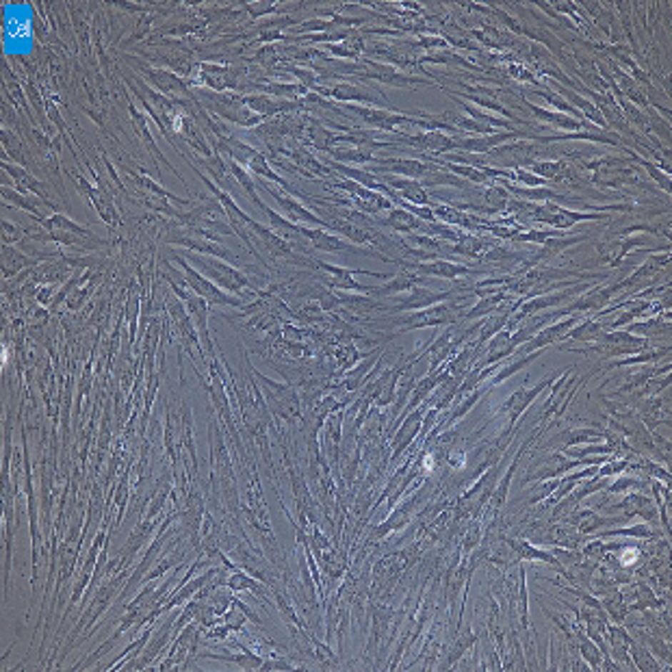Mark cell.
I'll use <instances>...</instances> for the list:
<instances>
[{
	"label": "cell",
	"mask_w": 672,
	"mask_h": 672,
	"mask_svg": "<svg viewBox=\"0 0 672 672\" xmlns=\"http://www.w3.org/2000/svg\"><path fill=\"white\" fill-rule=\"evenodd\" d=\"M521 135H527V133H501V135H486V137H479V139H466V141H456V148H462V150H471V152H486L491 150L508 139H514V137H521Z\"/></svg>",
	"instance_id": "obj_16"
},
{
	"label": "cell",
	"mask_w": 672,
	"mask_h": 672,
	"mask_svg": "<svg viewBox=\"0 0 672 672\" xmlns=\"http://www.w3.org/2000/svg\"><path fill=\"white\" fill-rule=\"evenodd\" d=\"M386 182H391L393 187H397L401 194H403V198L408 200V202H412V204H416V206H430L432 204V200L427 198V194H425V189H423V185L418 180H397V178H386Z\"/></svg>",
	"instance_id": "obj_17"
},
{
	"label": "cell",
	"mask_w": 672,
	"mask_h": 672,
	"mask_svg": "<svg viewBox=\"0 0 672 672\" xmlns=\"http://www.w3.org/2000/svg\"><path fill=\"white\" fill-rule=\"evenodd\" d=\"M568 521H571L575 527H579L581 533H590V531H594V529H601V527H607V525H618V523H625V521H629V518H627V516H623V518H603V516H598V514L592 512V510H583V512L571 514Z\"/></svg>",
	"instance_id": "obj_13"
},
{
	"label": "cell",
	"mask_w": 672,
	"mask_h": 672,
	"mask_svg": "<svg viewBox=\"0 0 672 672\" xmlns=\"http://www.w3.org/2000/svg\"><path fill=\"white\" fill-rule=\"evenodd\" d=\"M577 321H579V315L575 313V315H571L568 319H564L562 324H556V326L546 328V330H538V332H536V336H533L529 343H525L523 347H516V351H514V353H533V351H540V349H542V347H546V345H551V343L562 341V338H564V334L571 330V326H575Z\"/></svg>",
	"instance_id": "obj_5"
},
{
	"label": "cell",
	"mask_w": 672,
	"mask_h": 672,
	"mask_svg": "<svg viewBox=\"0 0 672 672\" xmlns=\"http://www.w3.org/2000/svg\"><path fill=\"white\" fill-rule=\"evenodd\" d=\"M531 111H533L540 119L548 121V124H556V126H560V129H568V131H581V129H583V124H581L579 119H575V117H568V115H562V113H553V111H546V109H540V106H531Z\"/></svg>",
	"instance_id": "obj_23"
},
{
	"label": "cell",
	"mask_w": 672,
	"mask_h": 672,
	"mask_svg": "<svg viewBox=\"0 0 672 672\" xmlns=\"http://www.w3.org/2000/svg\"><path fill=\"white\" fill-rule=\"evenodd\" d=\"M230 171L236 176V182L248 191V196L252 198V202L256 204V209H261V211H265V204L261 202V198H259V194H256V189H254V182H252V178L248 176V171L246 169H241L236 163H230Z\"/></svg>",
	"instance_id": "obj_28"
},
{
	"label": "cell",
	"mask_w": 672,
	"mask_h": 672,
	"mask_svg": "<svg viewBox=\"0 0 672 672\" xmlns=\"http://www.w3.org/2000/svg\"><path fill=\"white\" fill-rule=\"evenodd\" d=\"M598 536H638V538H651V529L646 525H636V527H627V529H609L603 531Z\"/></svg>",
	"instance_id": "obj_32"
},
{
	"label": "cell",
	"mask_w": 672,
	"mask_h": 672,
	"mask_svg": "<svg viewBox=\"0 0 672 672\" xmlns=\"http://www.w3.org/2000/svg\"><path fill=\"white\" fill-rule=\"evenodd\" d=\"M586 289H588V284H579V282H577V284H573V286H568V289H564V291L544 293V295H538V297H533V299H529V301H521V311L512 317V324H518V321H523L525 317H529V315H533V313H538V311H542V309L558 306V304L571 299L573 295H577V293H581V291H586Z\"/></svg>",
	"instance_id": "obj_4"
},
{
	"label": "cell",
	"mask_w": 672,
	"mask_h": 672,
	"mask_svg": "<svg viewBox=\"0 0 672 672\" xmlns=\"http://www.w3.org/2000/svg\"><path fill=\"white\" fill-rule=\"evenodd\" d=\"M486 250V243L481 239H475L471 234H462L458 241H456V248L453 252L456 254H464V256H477Z\"/></svg>",
	"instance_id": "obj_29"
},
{
	"label": "cell",
	"mask_w": 672,
	"mask_h": 672,
	"mask_svg": "<svg viewBox=\"0 0 672 672\" xmlns=\"http://www.w3.org/2000/svg\"><path fill=\"white\" fill-rule=\"evenodd\" d=\"M458 315L451 311L449 304H441V306H430L425 311H418L403 321L401 330H412V328H427V326H441V324H451L456 321Z\"/></svg>",
	"instance_id": "obj_7"
},
{
	"label": "cell",
	"mask_w": 672,
	"mask_h": 672,
	"mask_svg": "<svg viewBox=\"0 0 672 672\" xmlns=\"http://www.w3.org/2000/svg\"><path fill=\"white\" fill-rule=\"evenodd\" d=\"M386 226L397 230V232H410V230H423V221L416 219V215H412L410 211L406 209H395L388 219H386Z\"/></svg>",
	"instance_id": "obj_22"
},
{
	"label": "cell",
	"mask_w": 672,
	"mask_h": 672,
	"mask_svg": "<svg viewBox=\"0 0 672 672\" xmlns=\"http://www.w3.org/2000/svg\"><path fill=\"white\" fill-rule=\"evenodd\" d=\"M299 234L304 239H309L313 243V248L321 250V252H360L356 246H351V243L338 239L336 234L324 232V230H311V228L299 226Z\"/></svg>",
	"instance_id": "obj_9"
},
{
	"label": "cell",
	"mask_w": 672,
	"mask_h": 672,
	"mask_svg": "<svg viewBox=\"0 0 672 672\" xmlns=\"http://www.w3.org/2000/svg\"><path fill=\"white\" fill-rule=\"evenodd\" d=\"M481 393H483V391H477V393H473V395H471V397H468V399H466V401H464V403H462V406H460V408H458V410L453 412V416L449 418V423H453L456 418H460V416H462V414H464V412H466V410H468V408H471V406H473V403H475V401L479 399V395H481Z\"/></svg>",
	"instance_id": "obj_35"
},
{
	"label": "cell",
	"mask_w": 672,
	"mask_h": 672,
	"mask_svg": "<svg viewBox=\"0 0 672 672\" xmlns=\"http://www.w3.org/2000/svg\"><path fill=\"white\" fill-rule=\"evenodd\" d=\"M265 189H267V194L274 196V200L280 204V209L284 211V217H286L289 221H293V224H301V221H304V224L319 226V228H330V224H328L326 219L313 215L309 209H304L297 200H293V198H289V196H284V194H278V191H274V189L267 187V185H265Z\"/></svg>",
	"instance_id": "obj_6"
},
{
	"label": "cell",
	"mask_w": 672,
	"mask_h": 672,
	"mask_svg": "<svg viewBox=\"0 0 672 672\" xmlns=\"http://www.w3.org/2000/svg\"><path fill=\"white\" fill-rule=\"evenodd\" d=\"M191 261H196V265L209 276L211 282L219 284L221 289H226L228 293H232L236 297L241 295L243 289L250 286V278L246 274L230 267L228 263H224V261H219L215 256H196V254H191Z\"/></svg>",
	"instance_id": "obj_1"
},
{
	"label": "cell",
	"mask_w": 672,
	"mask_h": 672,
	"mask_svg": "<svg viewBox=\"0 0 672 672\" xmlns=\"http://www.w3.org/2000/svg\"><path fill=\"white\" fill-rule=\"evenodd\" d=\"M560 169H562V165H560V163H542V165H533V171H538V174H540V178L544 176V180H546V178H556V176L560 174Z\"/></svg>",
	"instance_id": "obj_34"
},
{
	"label": "cell",
	"mask_w": 672,
	"mask_h": 672,
	"mask_svg": "<svg viewBox=\"0 0 672 672\" xmlns=\"http://www.w3.org/2000/svg\"><path fill=\"white\" fill-rule=\"evenodd\" d=\"M538 356H540V353H538V351H533V353H529L527 358H521L518 362H514V364H508V366H506V369H503L501 373H497V376H495L493 384H501V382H503L506 378H510V376H514L516 371L525 369V366H527V364H529L531 360H536Z\"/></svg>",
	"instance_id": "obj_31"
},
{
	"label": "cell",
	"mask_w": 672,
	"mask_h": 672,
	"mask_svg": "<svg viewBox=\"0 0 672 672\" xmlns=\"http://www.w3.org/2000/svg\"><path fill=\"white\" fill-rule=\"evenodd\" d=\"M171 623H174V616L169 618V621H165V625L154 633V638L150 640V644L146 646V653L144 655H139L137 659H133L131 663H126V668H131V670H144L161 651H163V646L167 644V640L171 638Z\"/></svg>",
	"instance_id": "obj_10"
},
{
	"label": "cell",
	"mask_w": 672,
	"mask_h": 672,
	"mask_svg": "<svg viewBox=\"0 0 672 672\" xmlns=\"http://www.w3.org/2000/svg\"><path fill=\"white\" fill-rule=\"evenodd\" d=\"M510 546L514 548V551H516L523 560H527V562H546V564L560 566V562H558V558H556L553 553L540 551V548H536V546H533V544H529V542H523V540H510Z\"/></svg>",
	"instance_id": "obj_20"
},
{
	"label": "cell",
	"mask_w": 672,
	"mask_h": 672,
	"mask_svg": "<svg viewBox=\"0 0 672 672\" xmlns=\"http://www.w3.org/2000/svg\"><path fill=\"white\" fill-rule=\"evenodd\" d=\"M609 636V644H612V655L621 663H629V644L631 636L623 627H607L605 631Z\"/></svg>",
	"instance_id": "obj_19"
},
{
	"label": "cell",
	"mask_w": 672,
	"mask_h": 672,
	"mask_svg": "<svg viewBox=\"0 0 672 672\" xmlns=\"http://www.w3.org/2000/svg\"><path fill=\"white\" fill-rule=\"evenodd\" d=\"M421 276H441V278H447V280H453L458 276H466V274H473V269H468L466 265H456V263H449V261H434V263H421L414 267Z\"/></svg>",
	"instance_id": "obj_14"
},
{
	"label": "cell",
	"mask_w": 672,
	"mask_h": 672,
	"mask_svg": "<svg viewBox=\"0 0 672 672\" xmlns=\"http://www.w3.org/2000/svg\"><path fill=\"white\" fill-rule=\"evenodd\" d=\"M603 330H605V326L601 324V321H594V319H588V321H583L579 328H575V330H568L566 334H564V338H577V341H596L601 334H603Z\"/></svg>",
	"instance_id": "obj_26"
},
{
	"label": "cell",
	"mask_w": 672,
	"mask_h": 672,
	"mask_svg": "<svg viewBox=\"0 0 672 672\" xmlns=\"http://www.w3.org/2000/svg\"><path fill=\"white\" fill-rule=\"evenodd\" d=\"M380 163H384L380 165V169L406 174L410 178H423L425 174H432L436 169V165L432 163H418V161H380Z\"/></svg>",
	"instance_id": "obj_15"
},
{
	"label": "cell",
	"mask_w": 672,
	"mask_h": 672,
	"mask_svg": "<svg viewBox=\"0 0 672 672\" xmlns=\"http://www.w3.org/2000/svg\"><path fill=\"white\" fill-rule=\"evenodd\" d=\"M521 209H525L533 219L538 221H544V224H551L553 228H571L575 226L577 221H586V219H605V215H594V213H573V211H564L562 206L558 204H551V202H544L540 206H525V204H516Z\"/></svg>",
	"instance_id": "obj_3"
},
{
	"label": "cell",
	"mask_w": 672,
	"mask_h": 672,
	"mask_svg": "<svg viewBox=\"0 0 672 672\" xmlns=\"http://www.w3.org/2000/svg\"><path fill=\"white\" fill-rule=\"evenodd\" d=\"M573 631H575V636H577V640H579V651H581L583 659L590 663L592 670H601V653L596 651L598 646L592 642V638H588V636L583 633L581 627H573Z\"/></svg>",
	"instance_id": "obj_24"
},
{
	"label": "cell",
	"mask_w": 672,
	"mask_h": 672,
	"mask_svg": "<svg viewBox=\"0 0 672 672\" xmlns=\"http://www.w3.org/2000/svg\"><path fill=\"white\" fill-rule=\"evenodd\" d=\"M200 657L213 659V661H226V663H236L243 670H261L263 659L254 653H241V655H213V653H202Z\"/></svg>",
	"instance_id": "obj_21"
},
{
	"label": "cell",
	"mask_w": 672,
	"mask_h": 672,
	"mask_svg": "<svg viewBox=\"0 0 672 672\" xmlns=\"http://www.w3.org/2000/svg\"><path fill=\"white\" fill-rule=\"evenodd\" d=\"M601 347L607 356H623L631 351H640L648 347V341L631 336V332H616V334H601Z\"/></svg>",
	"instance_id": "obj_8"
},
{
	"label": "cell",
	"mask_w": 672,
	"mask_h": 672,
	"mask_svg": "<svg viewBox=\"0 0 672 672\" xmlns=\"http://www.w3.org/2000/svg\"><path fill=\"white\" fill-rule=\"evenodd\" d=\"M174 289L178 291V295H182V297L189 301V311H191V315L196 317V324H198V328H200V334H202V338H204L209 351H213V345H211V341H209V328H206V299L182 293L178 286H174Z\"/></svg>",
	"instance_id": "obj_18"
},
{
	"label": "cell",
	"mask_w": 672,
	"mask_h": 672,
	"mask_svg": "<svg viewBox=\"0 0 672 672\" xmlns=\"http://www.w3.org/2000/svg\"><path fill=\"white\" fill-rule=\"evenodd\" d=\"M546 98L551 100L558 109H564V111H568V113H573V115H579L577 111H575V106L573 104H568V102H564L562 98H558V96H551V94H546Z\"/></svg>",
	"instance_id": "obj_38"
},
{
	"label": "cell",
	"mask_w": 672,
	"mask_h": 672,
	"mask_svg": "<svg viewBox=\"0 0 672 672\" xmlns=\"http://www.w3.org/2000/svg\"><path fill=\"white\" fill-rule=\"evenodd\" d=\"M451 293H434L430 289H414L408 297L399 299V304H395L393 311H412V309H430L432 304L449 299Z\"/></svg>",
	"instance_id": "obj_11"
},
{
	"label": "cell",
	"mask_w": 672,
	"mask_h": 672,
	"mask_svg": "<svg viewBox=\"0 0 672 672\" xmlns=\"http://www.w3.org/2000/svg\"><path fill=\"white\" fill-rule=\"evenodd\" d=\"M629 653H633V663L640 668V670H661V666L651 657V653H648V648H644V646H638L636 642H631L629 644Z\"/></svg>",
	"instance_id": "obj_30"
},
{
	"label": "cell",
	"mask_w": 672,
	"mask_h": 672,
	"mask_svg": "<svg viewBox=\"0 0 672 672\" xmlns=\"http://www.w3.org/2000/svg\"><path fill=\"white\" fill-rule=\"evenodd\" d=\"M178 265L185 271V284L202 299H206V304H226V306H241L243 299L232 295V293H226L221 289L215 286V282H211L209 278H204L202 274H198L194 267H189V263L185 259H178Z\"/></svg>",
	"instance_id": "obj_2"
},
{
	"label": "cell",
	"mask_w": 672,
	"mask_h": 672,
	"mask_svg": "<svg viewBox=\"0 0 672 672\" xmlns=\"http://www.w3.org/2000/svg\"><path fill=\"white\" fill-rule=\"evenodd\" d=\"M546 542L562 544V546H568V548H577L581 544V536L573 527L558 525V527H551V531H548V536H546Z\"/></svg>",
	"instance_id": "obj_25"
},
{
	"label": "cell",
	"mask_w": 672,
	"mask_h": 672,
	"mask_svg": "<svg viewBox=\"0 0 672 672\" xmlns=\"http://www.w3.org/2000/svg\"><path fill=\"white\" fill-rule=\"evenodd\" d=\"M456 174H460V176H466L468 180H473V182H488V176H486V171H479V169H475V167H458V165H449Z\"/></svg>",
	"instance_id": "obj_33"
},
{
	"label": "cell",
	"mask_w": 672,
	"mask_h": 672,
	"mask_svg": "<svg viewBox=\"0 0 672 672\" xmlns=\"http://www.w3.org/2000/svg\"><path fill=\"white\" fill-rule=\"evenodd\" d=\"M261 670H293V666L286 659H267L263 661Z\"/></svg>",
	"instance_id": "obj_36"
},
{
	"label": "cell",
	"mask_w": 672,
	"mask_h": 672,
	"mask_svg": "<svg viewBox=\"0 0 672 672\" xmlns=\"http://www.w3.org/2000/svg\"><path fill=\"white\" fill-rule=\"evenodd\" d=\"M215 575H219V571H217V568H211L206 575H202V577H198V579H191V581H185L182 586H178V590L169 594L171 598H169L167 605L163 607V612H167V609H174V607H178V605H182V603H187L196 592H200L204 586H209L211 577H215Z\"/></svg>",
	"instance_id": "obj_12"
},
{
	"label": "cell",
	"mask_w": 672,
	"mask_h": 672,
	"mask_svg": "<svg viewBox=\"0 0 672 672\" xmlns=\"http://www.w3.org/2000/svg\"><path fill=\"white\" fill-rule=\"evenodd\" d=\"M506 293H495V295H488V297H481V301L477 306L466 315V319H477L481 315H491L497 306H501V301H506Z\"/></svg>",
	"instance_id": "obj_27"
},
{
	"label": "cell",
	"mask_w": 672,
	"mask_h": 672,
	"mask_svg": "<svg viewBox=\"0 0 672 672\" xmlns=\"http://www.w3.org/2000/svg\"><path fill=\"white\" fill-rule=\"evenodd\" d=\"M176 564V558H169V560H165V562H161L154 571H150V575H148V581H154L156 577H161L169 566H174Z\"/></svg>",
	"instance_id": "obj_37"
}]
</instances>
